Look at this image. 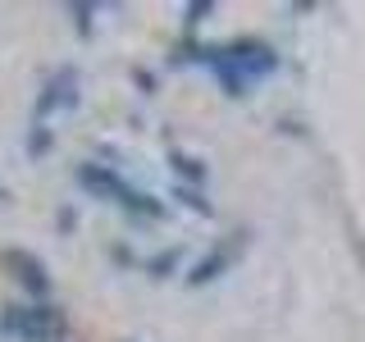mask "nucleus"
I'll use <instances>...</instances> for the list:
<instances>
[{"mask_svg": "<svg viewBox=\"0 0 365 342\" xmlns=\"http://www.w3.org/2000/svg\"><path fill=\"white\" fill-rule=\"evenodd\" d=\"M215 68H220L224 87L233 91V96H242L247 78H260V73H269V68H274V51H269V46H260V41H233L228 51H220Z\"/></svg>", "mask_w": 365, "mask_h": 342, "instance_id": "obj_1", "label": "nucleus"}, {"mask_svg": "<svg viewBox=\"0 0 365 342\" xmlns=\"http://www.w3.org/2000/svg\"><path fill=\"white\" fill-rule=\"evenodd\" d=\"M9 328L23 333L28 342H51L64 333V315L55 306H28V311H14L9 315Z\"/></svg>", "mask_w": 365, "mask_h": 342, "instance_id": "obj_2", "label": "nucleus"}, {"mask_svg": "<svg viewBox=\"0 0 365 342\" xmlns=\"http://www.w3.org/2000/svg\"><path fill=\"white\" fill-rule=\"evenodd\" d=\"M0 260H5V269H14V279L28 292H46V269H41L37 256H28V251H5Z\"/></svg>", "mask_w": 365, "mask_h": 342, "instance_id": "obj_3", "label": "nucleus"}]
</instances>
